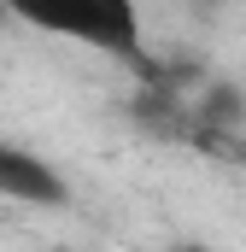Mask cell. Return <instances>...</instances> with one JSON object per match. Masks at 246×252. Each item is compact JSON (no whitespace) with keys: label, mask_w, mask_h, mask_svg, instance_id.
I'll list each match as a JSON object with an SVG mask.
<instances>
[{"label":"cell","mask_w":246,"mask_h":252,"mask_svg":"<svg viewBox=\"0 0 246 252\" xmlns=\"http://www.w3.org/2000/svg\"><path fill=\"white\" fill-rule=\"evenodd\" d=\"M170 252H211V247H199V241H182V247H170Z\"/></svg>","instance_id":"cell-3"},{"label":"cell","mask_w":246,"mask_h":252,"mask_svg":"<svg viewBox=\"0 0 246 252\" xmlns=\"http://www.w3.org/2000/svg\"><path fill=\"white\" fill-rule=\"evenodd\" d=\"M35 30H53L70 41H88L100 53H123L141 59V12L129 0H106V6H76V12H30Z\"/></svg>","instance_id":"cell-1"},{"label":"cell","mask_w":246,"mask_h":252,"mask_svg":"<svg viewBox=\"0 0 246 252\" xmlns=\"http://www.w3.org/2000/svg\"><path fill=\"white\" fill-rule=\"evenodd\" d=\"M0 199H18V205H64L70 188H64V176L47 158L0 141Z\"/></svg>","instance_id":"cell-2"}]
</instances>
